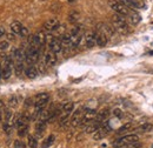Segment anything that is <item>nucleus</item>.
<instances>
[{"label":"nucleus","mask_w":153,"mask_h":148,"mask_svg":"<svg viewBox=\"0 0 153 148\" xmlns=\"http://www.w3.org/2000/svg\"><path fill=\"white\" fill-rule=\"evenodd\" d=\"M57 54L53 53L52 51H48L45 54V64H46V66H54L57 64Z\"/></svg>","instance_id":"nucleus-13"},{"label":"nucleus","mask_w":153,"mask_h":148,"mask_svg":"<svg viewBox=\"0 0 153 148\" xmlns=\"http://www.w3.org/2000/svg\"><path fill=\"white\" fill-rule=\"evenodd\" d=\"M22 71H24V65H22V62H18L17 66H16V74L20 76L21 73H22Z\"/></svg>","instance_id":"nucleus-29"},{"label":"nucleus","mask_w":153,"mask_h":148,"mask_svg":"<svg viewBox=\"0 0 153 148\" xmlns=\"http://www.w3.org/2000/svg\"><path fill=\"white\" fill-rule=\"evenodd\" d=\"M48 48H50V51H52L53 53H60L61 51H62V45H61V42H60V39H58V38H52L50 39V41H48Z\"/></svg>","instance_id":"nucleus-7"},{"label":"nucleus","mask_w":153,"mask_h":148,"mask_svg":"<svg viewBox=\"0 0 153 148\" xmlns=\"http://www.w3.org/2000/svg\"><path fill=\"white\" fill-rule=\"evenodd\" d=\"M0 79H1V72H0Z\"/></svg>","instance_id":"nucleus-41"},{"label":"nucleus","mask_w":153,"mask_h":148,"mask_svg":"<svg viewBox=\"0 0 153 148\" xmlns=\"http://www.w3.org/2000/svg\"><path fill=\"white\" fill-rule=\"evenodd\" d=\"M4 108H5V105H4V101L2 100H0V112L4 111Z\"/></svg>","instance_id":"nucleus-38"},{"label":"nucleus","mask_w":153,"mask_h":148,"mask_svg":"<svg viewBox=\"0 0 153 148\" xmlns=\"http://www.w3.org/2000/svg\"><path fill=\"white\" fill-rule=\"evenodd\" d=\"M39 56H40L39 48L30 46L25 52V60H26V62L28 65H33L39 60Z\"/></svg>","instance_id":"nucleus-3"},{"label":"nucleus","mask_w":153,"mask_h":148,"mask_svg":"<svg viewBox=\"0 0 153 148\" xmlns=\"http://www.w3.org/2000/svg\"><path fill=\"white\" fill-rule=\"evenodd\" d=\"M126 18H127V20L132 25H138L140 22V20H141V17L139 16V13L135 12V10H130V12H128V14H127Z\"/></svg>","instance_id":"nucleus-14"},{"label":"nucleus","mask_w":153,"mask_h":148,"mask_svg":"<svg viewBox=\"0 0 153 148\" xmlns=\"http://www.w3.org/2000/svg\"><path fill=\"white\" fill-rule=\"evenodd\" d=\"M110 6H111V8L117 14L123 16L125 18L127 17V14H128V12L131 10V8H127L125 5H123L119 0H110Z\"/></svg>","instance_id":"nucleus-4"},{"label":"nucleus","mask_w":153,"mask_h":148,"mask_svg":"<svg viewBox=\"0 0 153 148\" xmlns=\"http://www.w3.org/2000/svg\"><path fill=\"white\" fill-rule=\"evenodd\" d=\"M79 18H80V14H79V12H76V11H72V12L68 14V21L72 22V24H76V21L79 20Z\"/></svg>","instance_id":"nucleus-23"},{"label":"nucleus","mask_w":153,"mask_h":148,"mask_svg":"<svg viewBox=\"0 0 153 148\" xmlns=\"http://www.w3.org/2000/svg\"><path fill=\"white\" fill-rule=\"evenodd\" d=\"M132 2L134 4L135 8H143V7L145 6V4H144V0H132Z\"/></svg>","instance_id":"nucleus-30"},{"label":"nucleus","mask_w":153,"mask_h":148,"mask_svg":"<svg viewBox=\"0 0 153 148\" xmlns=\"http://www.w3.org/2000/svg\"><path fill=\"white\" fill-rule=\"evenodd\" d=\"M54 140H56V138H54V135H48L47 138H46V140L42 142V147L44 148H47L50 147L51 145H53V142H54Z\"/></svg>","instance_id":"nucleus-24"},{"label":"nucleus","mask_w":153,"mask_h":148,"mask_svg":"<svg viewBox=\"0 0 153 148\" xmlns=\"http://www.w3.org/2000/svg\"><path fill=\"white\" fill-rule=\"evenodd\" d=\"M27 145H28L30 148H37L38 147V140H37V138L33 136V135H28Z\"/></svg>","instance_id":"nucleus-22"},{"label":"nucleus","mask_w":153,"mask_h":148,"mask_svg":"<svg viewBox=\"0 0 153 148\" xmlns=\"http://www.w3.org/2000/svg\"><path fill=\"white\" fill-rule=\"evenodd\" d=\"M108 116H110V111H108V108H105V110L100 111L99 113H97V116L96 119H94V121L99 122L100 125H102V124L106 122V120L108 119Z\"/></svg>","instance_id":"nucleus-12"},{"label":"nucleus","mask_w":153,"mask_h":148,"mask_svg":"<svg viewBox=\"0 0 153 148\" xmlns=\"http://www.w3.org/2000/svg\"><path fill=\"white\" fill-rule=\"evenodd\" d=\"M20 36H21L22 38H25L28 36V31H27L26 27H22V30H21V32H20Z\"/></svg>","instance_id":"nucleus-34"},{"label":"nucleus","mask_w":153,"mask_h":148,"mask_svg":"<svg viewBox=\"0 0 153 148\" xmlns=\"http://www.w3.org/2000/svg\"><path fill=\"white\" fill-rule=\"evenodd\" d=\"M7 48H8V41H6V40L5 41H1L0 42V50L4 51V50H7Z\"/></svg>","instance_id":"nucleus-33"},{"label":"nucleus","mask_w":153,"mask_h":148,"mask_svg":"<svg viewBox=\"0 0 153 148\" xmlns=\"http://www.w3.org/2000/svg\"><path fill=\"white\" fill-rule=\"evenodd\" d=\"M123 5H125L127 8H131V10H134L135 8V6H134V4L132 2V0H119Z\"/></svg>","instance_id":"nucleus-26"},{"label":"nucleus","mask_w":153,"mask_h":148,"mask_svg":"<svg viewBox=\"0 0 153 148\" xmlns=\"http://www.w3.org/2000/svg\"><path fill=\"white\" fill-rule=\"evenodd\" d=\"M113 114H114L117 118H123V112L120 111V110H114Z\"/></svg>","instance_id":"nucleus-35"},{"label":"nucleus","mask_w":153,"mask_h":148,"mask_svg":"<svg viewBox=\"0 0 153 148\" xmlns=\"http://www.w3.org/2000/svg\"><path fill=\"white\" fill-rule=\"evenodd\" d=\"M110 132H111V127L105 122V124H102V125L93 133V139H94V140H101V139H104L105 136H107V135L110 134Z\"/></svg>","instance_id":"nucleus-5"},{"label":"nucleus","mask_w":153,"mask_h":148,"mask_svg":"<svg viewBox=\"0 0 153 148\" xmlns=\"http://www.w3.org/2000/svg\"><path fill=\"white\" fill-rule=\"evenodd\" d=\"M7 38H8V40H14V33H10V34H7Z\"/></svg>","instance_id":"nucleus-37"},{"label":"nucleus","mask_w":153,"mask_h":148,"mask_svg":"<svg viewBox=\"0 0 153 148\" xmlns=\"http://www.w3.org/2000/svg\"><path fill=\"white\" fill-rule=\"evenodd\" d=\"M74 108V104L73 102H66L61 106V113H67V114H71L73 112Z\"/></svg>","instance_id":"nucleus-21"},{"label":"nucleus","mask_w":153,"mask_h":148,"mask_svg":"<svg viewBox=\"0 0 153 148\" xmlns=\"http://www.w3.org/2000/svg\"><path fill=\"white\" fill-rule=\"evenodd\" d=\"M97 116V111L96 110H86L82 113V119H81V124L80 126H85V125H88L90 122L94 121Z\"/></svg>","instance_id":"nucleus-6"},{"label":"nucleus","mask_w":153,"mask_h":148,"mask_svg":"<svg viewBox=\"0 0 153 148\" xmlns=\"http://www.w3.org/2000/svg\"><path fill=\"white\" fill-rule=\"evenodd\" d=\"M27 132H28V126H25V127L18 128V135L24 138L25 135H27Z\"/></svg>","instance_id":"nucleus-28"},{"label":"nucleus","mask_w":153,"mask_h":148,"mask_svg":"<svg viewBox=\"0 0 153 148\" xmlns=\"http://www.w3.org/2000/svg\"><path fill=\"white\" fill-rule=\"evenodd\" d=\"M8 104H10L11 107H16V106L18 105V99H17V96H11Z\"/></svg>","instance_id":"nucleus-31"},{"label":"nucleus","mask_w":153,"mask_h":148,"mask_svg":"<svg viewBox=\"0 0 153 148\" xmlns=\"http://www.w3.org/2000/svg\"><path fill=\"white\" fill-rule=\"evenodd\" d=\"M153 128V126L151 124H143V125H140L139 127H137L134 132H135V134L137 133H147V132H150V130Z\"/></svg>","instance_id":"nucleus-18"},{"label":"nucleus","mask_w":153,"mask_h":148,"mask_svg":"<svg viewBox=\"0 0 153 148\" xmlns=\"http://www.w3.org/2000/svg\"><path fill=\"white\" fill-rule=\"evenodd\" d=\"M141 142L138 140V141H135V142H132V144H128V145H126V146H123V147L120 148H141Z\"/></svg>","instance_id":"nucleus-25"},{"label":"nucleus","mask_w":153,"mask_h":148,"mask_svg":"<svg viewBox=\"0 0 153 148\" xmlns=\"http://www.w3.org/2000/svg\"><path fill=\"white\" fill-rule=\"evenodd\" d=\"M150 54H151V56H153V51H152V52H150Z\"/></svg>","instance_id":"nucleus-40"},{"label":"nucleus","mask_w":153,"mask_h":148,"mask_svg":"<svg viewBox=\"0 0 153 148\" xmlns=\"http://www.w3.org/2000/svg\"><path fill=\"white\" fill-rule=\"evenodd\" d=\"M12 56H13V59H16L18 62H22V60L25 59V52L22 51V50H16L13 53H12Z\"/></svg>","instance_id":"nucleus-20"},{"label":"nucleus","mask_w":153,"mask_h":148,"mask_svg":"<svg viewBox=\"0 0 153 148\" xmlns=\"http://www.w3.org/2000/svg\"><path fill=\"white\" fill-rule=\"evenodd\" d=\"M108 42V37L102 32V31H98L96 32V45L99 47H105Z\"/></svg>","instance_id":"nucleus-10"},{"label":"nucleus","mask_w":153,"mask_h":148,"mask_svg":"<svg viewBox=\"0 0 153 148\" xmlns=\"http://www.w3.org/2000/svg\"><path fill=\"white\" fill-rule=\"evenodd\" d=\"M112 27L114 28L115 32H118L119 34L126 36V34L130 33L128 24H127V21H126L125 17H123V16L114 14V16L112 17Z\"/></svg>","instance_id":"nucleus-1"},{"label":"nucleus","mask_w":153,"mask_h":148,"mask_svg":"<svg viewBox=\"0 0 153 148\" xmlns=\"http://www.w3.org/2000/svg\"><path fill=\"white\" fill-rule=\"evenodd\" d=\"M25 74H26V76H27L28 79H36V78L38 76L39 71L36 66H32V65H31V66H28V67L25 70Z\"/></svg>","instance_id":"nucleus-16"},{"label":"nucleus","mask_w":153,"mask_h":148,"mask_svg":"<svg viewBox=\"0 0 153 148\" xmlns=\"http://www.w3.org/2000/svg\"><path fill=\"white\" fill-rule=\"evenodd\" d=\"M11 32L12 33H14V34H19L20 36V32H21V30H22V25L20 24L19 21H13L12 24H11Z\"/></svg>","instance_id":"nucleus-17"},{"label":"nucleus","mask_w":153,"mask_h":148,"mask_svg":"<svg viewBox=\"0 0 153 148\" xmlns=\"http://www.w3.org/2000/svg\"><path fill=\"white\" fill-rule=\"evenodd\" d=\"M59 20L56 18H52V19H48L45 24H44V30L46 32H53V31H57L59 28Z\"/></svg>","instance_id":"nucleus-9"},{"label":"nucleus","mask_w":153,"mask_h":148,"mask_svg":"<svg viewBox=\"0 0 153 148\" xmlns=\"http://www.w3.org/2000/svg\"><path fill=\"white\" fill-rule=\"evenodd\" d=\"M14 148H26V145L20 140H16L14 141Z\"/></svg>","instance_id":"nucleus-32"},{"label":"nucleus","mask_w":153,"mask_h":148,"mask_svg":"<svg viewBox=\"0 0 153 148\" xmlns=\"http://www.w3.org/2000/svg\"><path fill=\"white\" fill-rule=\"evenodd\" d=\"M85 45L87 48H93L96 46V32H87L85 34Z\"/></svg>","instance_id":"nucleus-11"},{"label":"nucleus","mask_w":153,"mask_h":148,"mask_svg":"<svg viewBox=\"0 0 153 148\" xmlns=\"http://www.w3.org/2000/svg\"><path fill=\"white\" fill-rule=\"evenodd\" d=\"M46 127H47L46 121L39 120L38 122L36 124V134H37L38 136H42L44 133H45V130H46Z\"/></svg>","instance_id":"nucleus-15"},{"label":"nucleus","mask_w":153,"mask_h":148,"mask_svg":"<svg viewBox=\"0 0 153 148\" xmlns=\"http://www.w3.org/2000/svg\"><path fill=\"white\" fill-rule=\"evenodd\" d=\"M67 1H68V2H74L76 0H67Z\"/></svg>","instance_id":"nucleus-39"},{"label":"nucleus","mask_w":153,"mask_h":148,"mask_svg":"<svg viewBox=\"0 0 153 148\" xmlns=\"http://www.w3.org/2000/svg\"><path fill=\"white\" fill-rule=\"evenodd\" d=\"M139 138L137 134H128V135H125V136H121L119 139H117L112 144V146L114 148H120L123 146H126L128 144H132V142H135L138 141Z\"/></svg>","instance_id":"nucleus-2"},{"label":"nucleus","mask_w":153,"mask_h":148,"mask_svg":"<svg viewBox=\"0 0 153 148\" xmlns=\"http://www.w3.org/2000/svg\"><path fill=\"white\" fill-rule=\"evenodd\" d=\"M132 127V124L131 122H128V124H126V125H124V126H121L119 130H118V134H121V133H124V132H127V130H130Z\"/></svg>","instance_id":"nucleus-27"},{"label":"nucleus","mask_w":153,"mask_h":148,"mask_svg":"<svg viewBox=\"0 0 153 148\" xmlns=\"http://www.w3.org/2000/svg\"><path fill=\"white\" fill-rule=\"evenodd\" d=\"M6 34V31H5V28H2V27H0V38H2Z\"/></svg>","instance_id":"nucleus-36"},{"label":"nucleus","mask_w":153,"mask_h":148,"mask_svg":"<svg viewBox=\"0 0 153 148\" xmlns=\"http://www.w3.org/2000/svg\"><path fill=\"white\" fill-rule=\"evenodd\" d=\"M152 72H153V71H152Z\"/></svg>","instance_id":"nucleus-42"},{"label":"nucleus","mask_w":153,"mask_h":148,"mask_svg":"<svg viewBox=\"0 0 153 148\" xmlns=\"http://www.w3.org/2000/svg\"><path fill=\"white\" fill-rule=\"evenodd\" d=\"M36 37H37V40H38V42H39V46L42 47V46L46 44V40H47L46 33H45L44 31H39L38 33L36 34Z\"/></svg>","instance_id":"nucleus-19"},{"label":"nucleus","mask_w":153,"mask_h":148,"mask_svg":"<svg viewBox=\"0 0 153 148\" xmlns=\"http://www.w3.org/2000/svg\"><path fill=\"white\" fill-rule=\"evenodd\" d=\"M82 113H84V111H82L81 108H78L76 111H74V113H73L72 116H71V120H70L72 127H78V126H80L81 119H82Z\"/></svg>","instance_id":"nucleus-8"}]
</instances>
